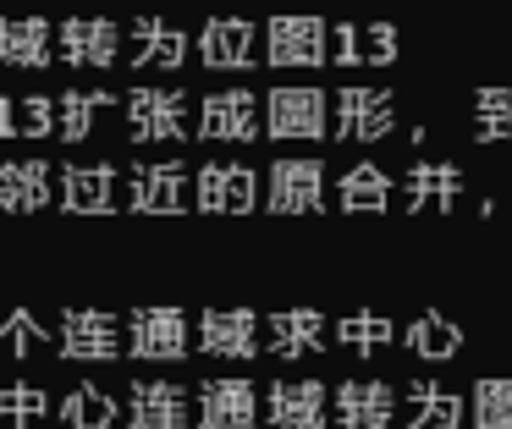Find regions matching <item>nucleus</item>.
Instances as JSON below:
<instances>
[{
  "label": "nucleus",
  "mask_w": 512,
  "mask_h": 429,
  "mask_svg": "<svg viewBox=\"0 0 512 429\" xmlns=\"http://www.w3.org/2000/svg\"><path fill=\"white\" fill-rule=\"evenodd\" d=\"M265 138L276 143H314L325 138V88L281 83L265 99Z\"/></svg>",
  "instance_id": "1"
},
{
  "label": "nucleus",
  "mask_w": 512,
  "mask_h": 429,
  "mask_svg": "<svg viewBox=\"0 0 512 429\" xmlns=\"http://www.w3.org/2000/svg\"><path fill=\"white\" fill-rule=\"evenodd\" d=\"M127 319H116L111 308H67L61 314V358L72 363H111L122 358Z\"/></svg>",
  "instance_id": "2"
},
{
  "label": "nucleus",
  "mask_w": 512,
  "mask_h": 429,
  "mask_svg": "<svg viewBox=\"0 0 512 429\" xmlns=\"http://www.w3.org/2000/svg\"><path fill=\"white\" fill-rule=\"evenodd\" d=\"M193 198L204 215H254L259 209V171L243 160H210L193 176Z\"/></svg>",
  "instance_id": "3"
},
{
  "label": "nucleus",
  "mask_w": 512,
  "mask_h": 429,
  "mask_svg": "<svg viewBox=\"0 0 512 429\" xmlns=\"http://www.w3.org/2000/svg\"><path fill=\"white\" fill-rule=\"evenodd\" d=\"M331 33H325L320 17H309V11H276V17L265 22V61L270 66H325V55H331Z\"/></svg>",
  "instance_id": "4"
},
{
  "label": "nucleus",
  "mask_w": 512,
  "mask_h": 429,
  "mask_svg": "<svg viewBox=\"0 0 512 429\" xmlns=\"http://www.w3.org/2000/svg\"><path fill=\"white\" fill-rule=\"evenodd\" d=\"M127 138L182 143L188 138V99L177 88H133L127 94Z\"/></svg>",
  "instance_id": "5"
},
{
  "label": "nucleus",
  "mask_w": 512,
  "mask_h": 429,
  "mask_svg": "<svg viewBox=\"0 0 512 429\" xmlns=\"http://www.w3.org/2000/svg\"><path fill=\"white\" fill-rule=\"evenodd\" d=\"M331 121L336 138L347 143H380L397 132V99H391V88H342Z\"/></svg>",
  "instance_id": "6"
},
{
  "label": "nucleus",
  "mask_w": 512,
  "mask_h": 429,
  "mask_svg": "<svg viewBox=\"0 0 512 429\" xmlns=\"http://www.w3.org/2000/svg\"><path fill=\"white\" fill-rule=\"evenodd\" d=\"M199 347L210 358H259L265 352V319L259 308H204L199 314Z\"/></svg>",
  "instance_id": "7"
},
{
  "label": "nucleus",
  "mask_w": 512,
  "mask_h": 429,
  "mask_svg": "<svg viewBox=\"0 0 512 429\" xmlns=\"http://www.w3.org/2000/svg\"><path fill=\"white\" fill-rule=\"evenodd\" d=\"M199 138L210 143H259L265 138V116H259L254 88H221L199 105Z\"/></svg>",
  "instance_id": "8"
},
{
  "label": "nucleus",
  "mask_w": 512,
  "mask_h": 429,
  "mask_svg": "<svg viewBox=\"0 0 512 429\" xmlns=\"http://www.w3.org/2000/svg\"><path fill=\"white\" fill-rule=\"evenodd\" d=\"M127 352L144 363L188 358V314L182 308H133L127 314Z\"/></svg>",
  "instance_id": "9"
},
{
  "label": "nucleus",
  "mask_w": 512,
  "mask_h": 429,
  "mask_svg": "<svg viewBox=\"0 0 512 429\" xmlns=\"http://www.w3.org/2000/svg\"><path fill=\"white\" fill-rule=\"evenodd\" d=\"M127 209L133 215H177V209H188V165L182 160L133 165L127 171Z\"/></svg>",
  "instance_id": "10"
},
{
  "label": "nucleus",
  "mask_w": 512,
  "mask_h": 429,
  "mask_svg": "<svg viewBox=\"0 0 512 429\" xmlns=\"http://www.w3.org/2000/svg\"><path fill=\"white\" fill-rule=\"evenodd\" d=\"M270 193V215H314L325 209V165L320 160H276L265 171Z\"/></svg>",
  "instance_id": "11"
},
{
  "label": "nucleus",
  "mask_w": 512,
  "mask_h": 429,
  "mask_svg": "<svg viewBox=\"0 0 512 429\" xmlns=\"http://www.w3.org/2000/svg\"><path fill=\"white\" fill-rule=\"evenodd\" d=\"M199 61L210 72H248V66H259V28L248 17H210L199 28Z\"/></svg>",
  "instance_id": "12"
},
{
  "label": "nucleus",
  "mask_w": 512,
  "mask_h": 429,
  "mask_svg": "<svg viewBox=\"0 0 512 429\" xmlns=\"http://www.w3.org/2000/svg\"><path fill=\"white\" fill-rule=\"evenodd\" d=\"M331 418L342 429H391L397 424V391L386 380H342L331 391Z\"/></svg>",
  "instance_id": "13"
},
{
  "label": "nucleus",
  "mask_w": 512,
  "mask_h": 429,
  "mask_svg": "<svg viewBox=\"0 0 512 429\" xmlns=\"http://www.w3.org/2000/svg\"><path fill=\"white\" fill-rule=\"evenodd\" d=\"M259 385L248 380H204L199 385V429H259Z\"/></svg>",
  "instance_id": "14"
},
{
  "label": "nucleus",
  "mask_w": 512,
  "mask_h": 429,
  "mask_svg": "<svg viewBox=\"0 0 512 429\" xmlns=\"http://www.w3.org/2000/svg\"><path fill=\"white\" fill-rule=\"evenodd\" d=\"M265 418L276 429H325L331 402H325L320 380H276L265 391Z\"/></svg>",
  "instance_id": "15"
},
{
  "label": "nucleus",
  "mask_w": 512,
  "mask_h": 429,
  "mask_svg": "<svg viewBox=\"0 0 512 429\" xmlns=\"http://www.w3.org/2000/svg\"><path fill=\"white\" fill-rule=\"evenodd\" d=\"M127 424L133 429H188V391L177 380L127 385Z\"/></svg>",
  "instance_id": "16"
},
{
  "label": "nucleus",
  "mask_w": 512,
  "mask_h": 429,
  "mask_svg": "<svg viewBox=\"0 0 512 429\" xmlns=\"http://www.w3.org/2000/svg\"><path fill=\"white\" fill-rule=\"evenodd\" d=\"M463 198V171L446 160H413L408 165V215H452Z\"/></svg>",
  "instance_id": "17"
},
{
  "label": "nucleus",
  "mask_w": 512,
  "mask_h": 429,
  "mask_svg": "<svg viewBox=\"0 0 512 429\" xmlns=\"http://www.w3.org/2000/svg\"><path fill=\"white\" fill-rule=\"evenodd\" d=\"M122 28L111 17H67L61 22V61L67 66H116Z\"/></svg>",
  "instance_id": "18"
},
{
  "label": "nucleus",
  "mask_w": 512,
  "mask_h": 429,
  "mask_svg": "<svg viewBox=\"0 0 512 429\" xmlns=\"http://www.w3.org/2000/svg\"><path fill=\"white\" fill-rule=\"evenodd\" d=\"M325 341V314L320 308H270L265 314V347L276 358H309Z\"/></svg>",
  "instance_id": "19"
},
{
  "label": "nucleus",
  "mask_w": 512,
  "mask_h": 429,
  "mask_svg": "<svg viewBox=\"0 0 512 429\" xmlns=\"http://www.w3.org/2000/svg\"><path fill=\"white\" fill-rule=\"evenodd\" d=\"M61 209L72 215H111L116 209V171L111 165H61Z\"/></svg>",
  "instance_id": "20"
},
{
  "label": "nucleus",
  "mask_w": 512,
  "mask_h": 429,
  "mask_svg": "<svg viewBox=\"0 0 512 429\" xmlns=\"http://www.w3.org/2000/svg\"><path fill=\"white\" fill-rule=\"evenodd\" d=\"M50 165L45 160H6L0 165V209L6 215H34L50 204Z\"/></svg>",
  "instance_id": "21"
},
{
  "label": "nucleus",
  "mask_w": 512,
  "mask_h": 429,
  "mask_svg": "<svg viewBox=\"0 0 512 429\" xmlns=\"http://www.w3.org/2000/svg\"><path fill=\"white\" fill-rule=\"evenodd\" d=\"M468 396L446 391L441 380H413L408 385V429H463Z\"/></svg>",
  "instance_id": "22"
},
{
  "label": "nucleus",
  "mask_w": 512,
  "mask_h": 429,
  "mask_svg": "<svg viewBox=\"0 0 512 429\" xmlns=\"http://www.w3.org/2000/svg\"><path fill=\"white\" fill-rule=\"evenodd\" d=\"M133 66H182L188 61V33L166 17H133Z\"/></svg>",
  "instance_id": "23"
},
{
  "label": "nucleus",
  "mask_w": 512,
  "mask_h": 429,
  "mask_svg": "<svg viewBox=\"0 0 512 429\" xmlns=\"http://www.w3.org/2000/svg\"><path fill=\"white\" fill-rule=\"evenodd\" d=\"M336 204H342L347 215H386L391 209V176L380 171L375 160L353 165V171L336 176Z\"/></svg>",
  "instance_id": "24"
},
{
  "label": "nucleus",
  "mask_w": 512,
  "mask_h": 429,
  "mask_svg": "<svg viewBox=\"0 0 512 429\" xmlns=\"http://www.w3.org/2000/svg\"><path fill=\"white\" fill-rule=\"evenodd\" d=\"M402 341H408V352L413 358H424V363H446V358H457L463 352V325L457 319H446L441 308H424L419 319H413L408 330H402Z\"/></svg>",
  "instance_id": "25"
},
{
  "label": "nucleus",
  "mask_w": 512,
  "mask_h": 429,
  "mask_svg": "<svg viewBox=\"0 0 512 429\" xmlns=\"http://www.w3.org/2000/svg\"><path fill=\"white\" fill-rule=\"evenodd\" d=\"M0 66H50V22L0 17Z\"/></svg>",
  "instance_id": "26"
},
{
  "label": "nucleus",
  "mask_w": 512,
  "mask_h": 429,
  "mask_svg": "<svg viewBox=\"0 0 512 429\" xmlns=\"http://www.w3.org/2000/svg\"><path fill=\"white\" fill-rule=\"evenodd\" d=\"M116 418H122V402L94 380H78L67 396H61V424L67 429H111Z\"/></svg>",
  "instance_id": "27"
},
{
  "label": "nucleus",
  "mask_w": 512,
  "mask_h": 429,
  "mask_svg": "<svg viewBox=\"0 0 512 429\" xmlns=\"http://www.w3.org/2000/svg\"><path fill=\"white\" fill-rule=\"evenodd\" d=\"M116 105V94L111 88H61V138L67 143H83V138H94V121L105 116V110Z\"/></svg>",
  "instance_id": "28"
},
{
  "label": "nucleus",
  "mask_w": 512,
  "mask_h": 429,
  "mask_svg": "<svg viewBox=\"0 0 512 429\" xmlns=\"http://www.w3.org/2000/svg\"><path fill=\"white\" fill-rule=\"evenodd\" d=\"M474 138L512 143V88H479L474 94Z\"/></svg>",
  "instance_id": "29"
},
{
  "label": "nucleus",
  "mask_w": 512,
  "mask_h": 429,
  "mask_svg": "<svg viewBox=\"0 0 512 429\" xmlns=\"http://www.w3.org/2000/svg\"><path fill=\"white\" fill-rule=\"evenodd\" d=\"M468 424L474 429H512V380H479L468 391Z\"/></svg>",
  "instance_id": "30"
},
{
  "label": "nucleus",
  "mask_w": 512,
  "mask_h": 429,
  "mask_svg": "<svg viewBox=\"0 0 512 429\" xmlns=\"http://www.w3.org/2000/svg\"><path fill=\"white\" fill-rule=\"evenodd\" d=\"M50 336H56V330H50L34 308H6V314H0V352H12V358H28V352L45 347Z\"/></svg>",
  "instance_id": "31"
},
{
  "label": "nucleus",
  "mask_w": 512,
  "mask_h": 429,
  "mask_svg": "<svg viewBox=\"0 0 512 429\" xmlns=\"http://www.w3.org/2000/svg\"><path fill=\"white\" fill-rule=\"evenodd\" d=\"M336 341L353 352H380L397 341V325L386 314H347V319H336Z\"/></svg>",
  "instance_id": "32"
},
{
  "label": "nucleus",
  "mask_w": 512,
  "mask_h": 429,
  "mask_svg": "<svg viewBox=\"0 0 512 429\" xmlns=\"http://www.w3.org/2000/svg\"><path fill=\"white\" fill-rule=\"evenodd\" d=\"M0 418L17 429H34L39 418H50V396L39 391V385L17 380V385H0Z\"/></svg>",
  "instance_id": "33"
},
{
  "label": "nucleus",
  "mask_w": 512,
  "mask_h": 429,
  "mask_svg": "<svg viewBox=\"0 0 512 429\" xmlns=\"http://www.w3.org/2000/svg\"><path fill=\"white\" fill-rule=\"evenodd\" d=\"M56 99H45V94H34V99H23V138H56Z\"/></svg>",
  "instance_id": "34"
},
{
  "label": "nucleus",
  "mask_w": 512,
  "mask_h": 429,
  "mask_svg": "<svg viewBox=\"0 0 512 429\" xmlns=\"http://www.w3.org/2000/svg\"><path fill=\"white\" fill-rule=\"evenodd\" d=\"M331 61L336 66H364V28H358V22H336L331 28Z\"/></svg>",
  "instance_id": "35"
},
{
  "label": "nucleus",
  "mask_w": 512,
  "mask_h": 429,
  "mask_svg": "<svg viewBox=\"0 0 512 429\" xmlns=\"http://www.w3.org/2000/svg\"><path fill=\"white\" fill-rule=\"evenodd\" d=\"M364 61L369 66H391V61H397V28H391V22H369V28H364Z\"/></svg>",
  "instance_id": "36"
},
{
  "label": "nucleus",
  "mask_w": 512,
  "mask_h": 429,
  "mask_svg": "<svg viewBox=\"0 0 512 429\" xmlns=\"http://www.w3.org/2000/svg\"><path fill=\"white\" fill-rule=\"evenodd\" d=\"M0 138H23V105L0 94Z\"/></svg>",
  "instance_id": "37"
}]
</instances>
